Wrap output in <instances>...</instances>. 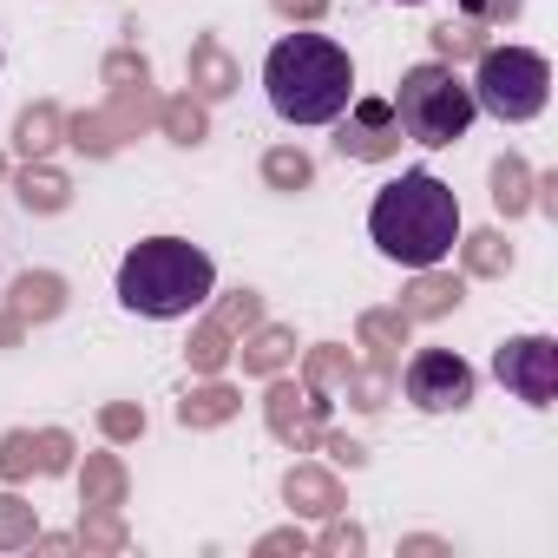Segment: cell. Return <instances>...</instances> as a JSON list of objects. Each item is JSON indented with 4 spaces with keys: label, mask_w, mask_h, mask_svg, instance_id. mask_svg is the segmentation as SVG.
<instances>
[{
    "label": "cell",
    "mask_w": 558,
    "mask_h": 558,
    "mask_svg": "<svg viewBox=\"0 0 558 558\" xmlns=\"http://www.w3.org/2000/svg\"><path fill=\"white\" fill-rule=\"evenodd\" d=\"M368 236L401 269H440L460 243V197L434 171H401L368 204Z\"/></svg>",
    "instance_id": "1"
},
{
    "label": "cell",
    "mask_w": 558,
    "mask_h": 558,
    "mask_svg": "<svg viewBox=\"0 0 558 558\" xmlns=\"http://www.w3.org/2000/svg\"><path fill=\"white\" fill-rule=\"evenodd\" d=\"M263 93L283 125H336L355 106V60L329 34H283L263 60Z\"/></svg>",
    "instance_id": "2"
},
{
    "label": "cell",
    "mask_w": 558,
    "mask_h": 558,
    "mask_svg": "<svg viewBox=\"0 0 558 558\" xmlns=\"http://www.w3.org/2000/svg\"><path fill=\"white\" fill-rule=\"evenodd\" d=\"M210 290H217V263L184 236H145L119 263V303L145 323L197 316L210 303Z\"/></svg>",
    "instance_id": "3"
},
{
    "label": "cell",
    "mask_w": 558,
    "mask_h": 558,
    "mask_svg": "<svg viewBox=\"0 0 558 558\" xmlns=\"http://www.w3.org/2000/svg\"><path fill=\"white\" fill-rule=\"evenodd\" d=\"M395 119H401V132H408L414 145L440 151V145L466 138V125L480 119V106H473V86H466L447 60H421V66H408V73H401Z\"/></svg>",
    "instance_id": "4"
},
{
    "label": "cell",
    "mask_w": 558,
    "mask_h": 558,
    "mask_svg": "<svg viewBox=\"0 0 558 558\" xmlns=\"http://www.w3.org/2000/svg\"><path fill=\"white\" fill-rule=\"evenodd\" d=\"M551 99V60L532 47H486L480 73H473V106L493 112L499 125H525L538 119Z\"/></svg>",
    "instance_id": "5"
},
{
    "label": "cell",
    "mask_w": 558,
    "mask_h": 558,
    "mask_svg": "<svg viewBox=\"0 0 558 558\" xmlns=\"http://www.w3.org/2000/svg\"><path fill=\"white\" fill-rule=\"evenodd\" d=\"M493 375L506 381V395L512 401H525V408H551L558 401V342L551 336H512L499 355H493Z\"/></svg>",
    "instance_id": "6"
},
{
    "label": "cell",
    "mask_w": 558,
    "mask_h": 558,
    "mask_svg": "<svg viewBox=\"0 0 558 558\" xmlns=\"http://www.w3.org/2000/svg\"><path fill=\"white\" fill-rule=\"evenodd\" d=\"M473 388H480V375H473V362L453 355V349H421V355L408 362V401H414L421 414H460V408L473 401Z\"/></svg>",
    "instance_id": "7"
},
{
    "label": "cell",
    "mask_w": 558,
    "mask_h": 558,
    "mask_svg": "<svg viewBox=\"0 0 558 558\" xmlns=\"http://www.w3.org/2000/svg\"><path fill=\"white\" fill-rule=\"evenodd\" d=\"M401 8H421V0H401Z\"/></svg>",
    "instance_id": "8"
}]
</instances>
